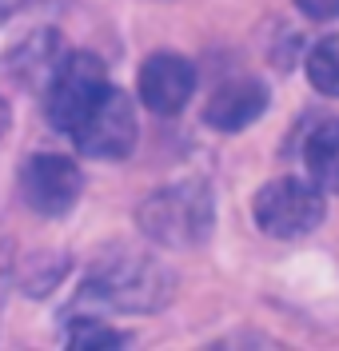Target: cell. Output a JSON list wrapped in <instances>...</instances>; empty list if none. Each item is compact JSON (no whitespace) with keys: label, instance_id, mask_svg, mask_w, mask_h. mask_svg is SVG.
<instances>
[{"label":"cell","instance_id":"1","mask_svg":"<svg viewBox=\"0 0 339 351\" xmlns=\"http://www.w3.org/2000/svg\"><path fill=\"white\" fill-rule=\"evenodd\" d=\"M140 232L156 243L168 247H192L212 232L216 219V204H212V188L200 180H180L168 184L140 204Z\"/></svg>","mask_w":339,"mask_h":351},{"label":"cell","instance_id":"2","mask_svg":"<svg viewBox=\"0 0 339 351\" xmlns=\"http://www.w3.org/2000/svg\"><path fill=\"white\" fill-rule=\"evenodd\" d=\"M168 291H172V280L156 260L116 252L92 267L88 284H84V300H96L112 311H160Z\"/></svg>","mask_w":339,"mask_h":351},{"label":"cell","instance_id":"3","mask_svg":"<svg viewBox=\"0 0 339 351\" xmlns=\"http://www.w3.org/2000/svg\"><path fill=\"white\" fill-rule=\"evenodd\" d=\"M251 216L255 228L271 240H295L316 232L323 219V188L307 176H279L264 184L251 199Z\"/></svg>","mask_w":339,"mask_h":351},{"label":"cell","instance_id":"4","mask_svg":"<svg viewBox=\"0 0 339 351\" xmlns=\"http://www.w3.org/2000/svg\"><path fill=\"white\" fill-rule=\"evenodd\" d=\"M108 68L96 52H68V60L60 72L52 76V84L45 88V116L52 128L76 132V124L88 116L100 96L108 92Z\"/></svg>","mask_w":339,"mask_h":351},{"label":"cell","instance_id":"5","mask_svg":"<svg viewBox=\"0 0 339 351\" xmlns=\"http://www.w3.org/2000/svg\"><path fill=\"white\" fill-rule=\"evenodd\" d=\"M136 132H140V124H136L132 100L120 88H108L100 96V104L76 124L72 140H76L80 156H88V160H124L136 148Z\"/></svg>","mask_w":339,"mask_h":351},{"label":"cell","instance_id":"6","mask_svg":"<svg viewBox=\"0 0 339 351\" xmlns=\"http://www.w3.org/2000/svg\"><path fill=\"white\" fill-rule=\"evenodd\" d=\"M84 192V176L76 160L56 152H36L24 160L21 168V196L36 216H64L76 208Z\"/></svg>","mask_w":339,"mask_h":351},{"label":"cell","instance_id":"7","mask_svg":"<svg viewBox=\"0 0 339 351\" xmlns=\"http://www.w3.org/2000/svg\"><path fill=\"white\" fill-rule=\"evenodd\" d=\"M136 92H140L148 112L176 116V112L188 108V100L196 92V68L180 52H152L136 72Z\"/></svg>","mask_w":339,"mask_h":351},{"label":"cell","instance_id":"8","mask_svg":"<svg viewBox=\"0 0 339 351\" xmlns=\"http://www.w3.org/2000/svg\"><path fill=\"white\" fill-rule=\"evenodd\" d=\"M268 104H271V92L264 80L236 76V80H224V84L208 96L203 120L216 132H240V128H248V124H255L268 112Z\"/></svg>","mask_w":339,"mask_h":351},{"label":"cell","instance_id":"9","mask_svg":"<svg viewBox=\"0 0 339 351\" xmlns=\"http://www.w3.org/2000/svg\"><path fill=\"white\" fill-rule=\"evenodd\" d=\"M64 60H68V52H64L60 32H32L28 40H21L12 52H8L4 72H8V76H12L21 88L36 92V88L52 84V76L60 72V64H64Z\"/></svg>","mask_w":339,"mask_h":351},{"label":"cell","instance_id":"10","mask_svg":"<svg viewBox=\"0 0 339 351\" xmlns=\"http://www.w3.org/2000/svg\"><path fill=\"white\" fill-rule=\"evenodd\" d=\"M307 176L323 192H339V120H323L303 144Z\"/></svg>","mask_w":339,"mask_h":351},{"label":"cell","instance_id":"11","mask_svg":"<svg viewBox=\"0 0 339 351\" xmlns=\"http://www.w3.org/2000/svg\"><path fill=\"white\" fill-rule=\"evenodd\" d=\"M124 339H128V335H120L116 328H108L104 319H96V315H80V319L68 324L64 348H72V351H108V348H120Z\"/></svg>","mask_w":339,"mask_h":351},{"label":"cell","instance_id":"12","mask_svg":"<svg viewBox=\"0 0 339 351\" xmlns=\"http://www.w3.org/2000/svg\"><path fill=\"white\" fill-rule=\"evenodd\" d=\"M307 80L316 84V92L339 100V36L319 40L316 48L307 52Z\"/></svg>","mask_w":339,"mask_h":351},{"label":"cell","instance_id":"13","mask_svg":"<svg viewBox=\"0 0 339 351\" xmlns=\"http://www.w3.org/2000/svg\"><path fill=\"white\" fill-rule=\"evenodd\" d=\"M295 8L312 21H331L339 16V0H295Z\"/></svg>","mask_w":339,"mask_h":351},{"label":"cell","instance_id":"14","mask_svg":"<svg viewBox=\"0 0 339 351\" xmlns=\"http://www.w3.org/2000/svg\"><path fill=\"white\" fill-rule=\"evenodd\" d=\"M8 124H12V112H8V100L0 96V136L8 132Z\"/></svg>","mask_w":339,"mask_h":351},{"label":"cell","instance_id":"15","mask_svg":"<svg viewBox=\"0 0 339 351\" xmlns=\"http://www.w3.org/2000/svg\"><path fill=\"white\" fill-rule=\"evenodd\" d=\"M4 284H8V267H4V260H0V300H4Z\"/></svg>","mask_w":339,"mask_h":351}]
</instances>
